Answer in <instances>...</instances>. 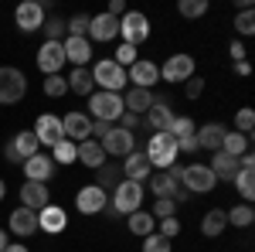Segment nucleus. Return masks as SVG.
<instances>
[{"label": "nucleus", "instance_id": "obj_58", "mask_svg": "<svg viewBox=\"0 0 255 252\" xmlns=\"http://www.w3.org/2000/svg\"><path fill=\"white\" fill-rule=\"evenodd\" d=\"M3 194H7V184H3V177H0V201H3Z\"/></svg>", "mask_w": 255, "mask_h": 252}, {"label": "nucleus", "instance_id": "obj_39", "mask_svg": "<svg viewBox=\"0 0 255 252\" xmlns=\"http://www.w3.org/2000/svg\"><path fill=\"white\" fill-rule=\"evenodd\" d=\"M177 10H180V17H204L208 14V0H180L177 3Z\"/></svg>", "mask_w": 255, "mask_h": 252}, {"label": "nucleus", "instance_id": "obj_34", "mask_svg": "<svg viewBox=\"0 0 255 252\" xmlns=\"http://www.w3.org/2000/svg\"><path fill=\"white\" fill-rule=\"evenodd\" d=\"M48 154H51V160H55V167H58V164H72V160H79V143H72V140L61 136Z\"/></svg>", "mask_w": 255, "mask_h": 252}, {"label": "nucleus", "instance_id": "obj_13", "mask_svg": "<svg viewBox=\"0 0 255 252\" xmlns=\"http://www.w3.org/2000/svg\"><path fill=\"white\" fill-rule=\"evenodd\" d=\"M89 44H106V41L119 38V20L113 17V14H96V17H89Z\"/></svg>", "mask_w": 255, "mask_h": 252}, {"label": "nucleus", "instance_id": "obj_29", "mask_svg": "<svg viewBox=\"0 0 255 252\" xmlns=\"http://www.w3.org/2000/svg\"><path fill=\"white\" fill-rule=\"evenodd\" d=\"M153 92H146V89H129L126 96H123V109L126 113H136V116H146V109L153 106Z\"/></svg>", "mask_w": 255, "mask_h": 252}, {"label": "nucleus", "instance_id": "obj_9", "mask_svg": "<svg viewBox=\"0 0 255 252\" xmlns=\"http://www.w3.org/2000/svg\"><path fill=\"white\" fill-rule=\"evenodd\" d=\"M126 82H133V89H146L153 92V85L160 82V65L150 58H136L129 68H126Z\"/></svg>", "mask_w": 255, "mask_h": 252}, {"label": "nucleus", "instance_id": "obj_7", "mask_svg": "<svg viewBox=\"0 0 255 252\" xmlns=\"http://www.w3.org/2000/svg\"><path fill=\"white\" fill-rule=\"evenodd\" d=\"M194 68H197L194 55H184V51H177V55H170V58L160 65V78H163V82H174V85H180V82L194 78Z\"/></svg>", "mask_w": 255, "mask_h": 252}, {"label": "nucleus", "instance_id": "obj_23", "mask_svg": "<svg viewBox=\"0 0 255 252\" xmlns=\"http://www.w3.org/2000/svg\"><path fill=\"white\" fill-rule=\"evenodd\" d=\"M20 205H24V208H31V212H41V208H48V205H51V191H48V184L27 181V184L20 188Z\"/></svg>", "mask_w": 255, "mask_h": 252}, {"label": "nucleus", "instance_id": "obj_20", "mask_svg": "<svg viewBox=\"0 0 255 252\" xmlns=\"http://www.w3.org/2000/svg\"><path fill=\"white\" fill-rule=\"evenodd\" d=\"M7 232H14L17 239H27V235L38 232V212H31V208H14L10 218H7Z\"/></svg>", "mask_w": 255, "mask_h": 252}, {"label": "nucleus", "instance_id": "obj_18", "mask_svg": "<svg viewBox=\"0 0 255 252\" xmlns=\"http://www.w3.org/2000/svg\"><path fill=\"white\" fill-rule=\"evenodd\" d=\"M61 133L72 143L92 140V119H89V113H68V116H61Z\"/></svg>", "mask_w": 255, "mask_h": 252}, {"label": "nucleus", "instance_id": "obj_52", "mask_svg": "<svg viewBox=\"0 0 255 252\" xmlns=\"http://www.w3.org/2000/svg\"><path fill=\"white\" fill-rule=\"evenodd\" d=\"M228 55L235 61H245V44H242V41H232V44H228Z\"/></svg>", "mask_w": 255, "mask_h": 252}, {"label": "nucleus", "instance_id": "obj_47", "mask_svg": "<svg viewBox=\"0 0 255 252\" xmlns=\"http://www.w3.org/2000/svg\"><path fill=\"white\" fill-rule=\"evenodd\" d=\"M153 218H174L177 215V205L170 201V198H153Z\"/></svg>", "mask_w": 255, "mask_h": 252}, {"label": "nucleus", "instance_id": "obj_2", "mask_svg": "<svg viewBox=\"0 0 255 252\" xmlns=\"http://www.w3.org/2000/svg\"><path fill=\"white\" fill-rule=\"evenodd\" d=\"M89 72H92V82L99 85V92H116V96H123V89H126V68H119L113 58H99Z\"/></svg>", "mask_w": 255, "mask_h": 252}, {"label": "nucleus", "instance_id": "obj_1", "mask_svg": "<svg viewBox=\"0 0 255 252\" xmlns=\"http://www.w3.org/2000/svg\"><path fill=\"white\" fill-rule=\"evenodd\" d=\"M113 201H109V208L116 212V218L119 215H133V212H139L143 208V198H146V188L143 184H136V181H119L116 188H113Z\"/></svg>", "mask_w": 255, "mask_h": 252}, {"label": "nucleus", "instance_id": "obj_36", "mask_svg": "<svg viewBox=\"0 0 255 252\" xmlns=\"http://www.w3.org/2000/svg\"><path fill=\"white\" fill-rule=\"evenodd\" d=\"M232 184L238 188L242 201H245V205H252V198H255V171H245V167H242V171L235 174V181H232Z\"/></svg>", "mask_w": 255, "mask_h": 252}, {"label": "nucleus", "instance_id": "obj_43", "mask_svg": "<svg viewBox=\"0 0 255 252\" xmlns=\"http://www.w3.org/2000/svg\"><path fill=\"white\" fill-rule=\"evenodd\" d=\"M235 31L242 34V38H249V34L255 31V14L252 10H238L235 14Z\"/></svg>", "mask_w": 255, "mask_h": 252}, {"label": "nucleus", "instance_id": "obj_49", "mask_svg": "<svg viewBox=\"0 0 255 252\" xmlns=\"http://www.w3.org/2000/svg\"><path fill=\"white\" fill-rule=\"evenodd\" d=\"M201 92H204V78H187V82H184V96L187 99H201Z\"/></svg>", "mask_w": 255, "mask_h": 252}, {"label": "nucleus", "instance_id": "obj_26", "mask_svg": "<svg viewBox=\"0 0 255 252\" xmlns=\"http://www.w3.org/2000/svg\"><path fill=\"white\" fill-rule=\"evenodd\" d=\"M228 133V126L225 123H204V126H197L194 136H197V147H204V150H221V140Z\"/></svg>", "mask_w": 255, "mask_h": 252}, {"label": "nucleus", "instance_id": "obj_56", "mask_svg": "<svg viewBox=\"0 0 255 252\" xmlns=\"http://www.w3.org/2000/svg\"><path fill=\"white\" fill-rule=\"evenodd\" d=\"M3 252H31V249H27V246H20V242H7V249H3Z\"/></svg>", "mask_w": 255, "mask_h": 252}, {"label": "nucleus", "instance_id": "obj_35", "mask_svg": "<svg viewBox=\"0 0 255 252\" xmlns=\"http://www.w3.org/2000/svg\"><path fill=\"white\" fill-rule=\"evenodd\" d=\"M96 174H99L96 188H102L106 194H109V191H113V188L119 184V181H123V171H119V164H102V167H99Z\"/></svg>", "mask_w": 255, "mask_h": 252}, {"label": "nucleus", "instance_id": "obj_32", "mask_svg": "<svg viewBox=\"0 0 255 252\" xmlns=\"http://www.w3.org/2000/svg\"><path fill=\"white\" fill-rule=\"evenodd\" d=\"M228 229V218L221 208H208V215H201V235H208V239H215Z\"/></svg>", "mask_w": 255, "mask_h": 252}, {"label": "nucleus", "instance_id": "obj_17", "mask_svg": "<svg viewBox=\"0 0 255 252\" xmlns=\"http://www.w3.org/2000/svg\"><path fill=\"white\" fill-rule=\"evenodd\" d=\"M20 167H24V177H27V181H38V184H48V181L55 177V171H58L55 160H51V154H41V150L34 157H27Z\"/></svg>", "mask_w": 255, "mask_h": 252}, {"label": "nucleus", "instance_id": "obj_51", "mask_svg": "<svg viewBox=\"0 0 255 252\" xmlns=\"http://www.w3.org/2000/svg\"><path fill=\"white\" fill-rule=\"evenodd\" d=\"M201 147H197V136H184V140H177V154H197Z\"/></svg>", "mask_w": 255, "mask_h": 252}, {"label": "nucleus", "instance_id": "obj_14", "mask_svg": "<svg viewBox=\"0 0 255 252\" xmlns=\"http://www.w3.org/2000/svg\"><path fill=\"white\" fill-rule=\"evenodd\" d=\"M150 191H153V198H170L174 205H180V201H187V198H191V191H184V184H177L167 171L150 174Z\"/></svg>", "mask_w": 255, "mask_h": 252}, {"label": "nucleus", "instance_id": "obj_40", "mask_svg": "<svg viewBox=\"0 0 255 252\" xmlns=\"http://www.w3.org/2000/svg\"><path fill=\"white\" fill-rule=\"evenodd\" d=\"M65 92H68L65 75H44V96H48V99H61Z\"/></svg>", "mask_w": 255, "mask_h": 252}, {"label": "nucleus", "instance_id": "obj_50", "mask_svg": "<svg viewBox=\"0 0 255 252\" xmlns=\"http://www.w3.org/2000/svg\"><path fill=\"white\" fill-rule=\"evenodd\" d=\"M139 123H143V116H136V113H123V116H119V126H123V130H129V133H136Z\"/></svg>", "mask_w": 255, "mask_h": 252}, {"label": "nucleus", "instance_id": "obj_4", "mask_svg": "<svg viewBox=\"0 0 255 252\" xmlns=\"http://www.w3.org/2000/svg\"><path fill=\"white\" fill-rule=\"evenodd\" d=\"M143 154H146V160H150V167L167 171L170 164H177V140L170 133H153Z\"/></svg>", "mask_w": 255, "mask_h": 252}, {"label": "nucleus", "instance_id": "obj_10", "mask_svg": "<svg viewBox=\"0 0 255 252\" xmlns=\"http://www.w3.org/2000/svg\"><path fill=\"white\" fill-rule=\"evenodd\" d=\"M41 147H38V140H34V133L31 130H20L17 136H10V143L3 147V157L10 160V164H24L27 157H34Z\"/></svg>", "mask_w": 255, "mask_h": 252}, {"label": "nucleus", "instance_id": "obj_53", "mask_svg": "<svg viewBox=\"0 0 255 252\" xmlns=\"http://www.w3.org/2000/svg\"><path fill=\"white\" fill-rule=\"evenodd\" d=\"M106 14H113V17H123V14H126V3H123V0H109V10H106Z\"/></svg>", "mask_w": 255, "mask_h": 252}, {"label": "nucleus", "instance_id": "obj_54", "mask_svg": "<svg viewBox=\"0 0 255 252\" xmlns=\"http://www.w3.org/2000/svg\"><path fill=\"white\" fill-rule=\"evenodd\" d=\"M109 130H113L109 123H99V119H92V140H96V136H99V140H102V136L109 133Z\"/></svg>", "mask_w": 255, "mask_h": 252}, {"label": "nucleus", "instance_id": "obj_12", "mask_svg": "<svg viewBox=\"0 0 255 252\" xmlns=\"http://www.w3.org/2000/svg\"><path fill=\"white\" fill-rule=\"evenodd\" d=\"M99 143H102L106 157H109V154H113V157H126V154H133V150H136V136L129 133V130H123V126H113V130L102 136Z\"/></svg>", "mask_w": 255, "mask_h": 252}, {"label": "nucleus", "instance_id": "obj_31", "mask_svg": "<svg viewBox=\"0 0 255 252\" xmlns=\"http://www.w3.org/2000/svg\"><path fill=\"white\" fill-rule=\"evenodd\" d=\"M221 150H225L228 157H242V154H249V150H252V136L238 133V130H228V133H225V140H221Z\"/></svg>", "mask_w": 255, "mask_h": 252}, {"label": "nucleus", "instance_id": "obj_22", "mask_svg": "<svg viewBox=\"0 0 255 252\" xmlns=\"http://www.w3.org/2000/svg\"><path fill=\"white\" fill-rule=\"evenodd\" d=\"M61 48H65V65L72 61L75 68H85L92 61V44H89V38H65Z\"/></svg>", "mask_w": 255, "mask_h": 252}, {"label": "nucleus", "instance_id": "obj_16", "mask_svg": "<svg viewBox=\"0 0 255 252\" xmlns=\"http://www.w3.org/2000/svg\"><path fill=\"white\" fill-rule=\"evenodd\" d=\"M14 24H17L24 34H31V31L44 27V7H41L38 0H24V3H17V10H14Z\"/></svg>", "mask_w": 255, "mask_h": 252}, {"label": "nucleus", "instance_id": "obj_11", "mask_svg": "<svg viewBox=\"0 0 255 252\" xmlns=\"http://www.w3.org/2000/svg\"><path fill=\"white\" fill-rule=\"evenodd\" d=\"M34 140H38V147H44V150H51L55 143H58L61 136V116H51V113H41L38 119H34Z\"/></svg>", "mask_w": 255, "mask_h": 252}, {"label": "nucleus", "instance_id": "obj_46", "mask_svg": "<svg viewBox=\"0 0 255 252\" xmlns=\"http://www.w3.org/2000/svg\"><path fill=\"white\" fill-rule=\"evenodd\" d=\"M235 126H238V133H245V136H252L255 130V113L245 106V109H238V116H235Z\"/></svg>", "mask_w": 255, "mask_h": 252}, {"label": "nucleus", "instance_id": "obj_25", "mask_svg": "<svg viewBox=\"0 0 255 252\" xmlns=\"http://www.w3.org/2000/svg\"><path fill=\"white\" fill-rule=\"evenodd\" d=\"M65 225H68V212L58 208V205H48V208H41V212H38V229H44L48 235L65 232Z\"/></svg>", "mask_w": 255, "mask_h": 252}, {"label": "nucleus", "instance_id": "obj_41", "mask_svg": "<svg viewBox=\"0 0 255 252\" xmlns=\"http://www.w3.org/2000/svg\"><path fill=\"white\" fill-rule=\"evenodd\" d=\"M194 119L191 116H174V123H170V136L174 140H184V136H194Z\"/></svg>", "mask_w": 255, "mask_h": 252}, {"label": "nucleus", "instance_id": "obj_48", "mask_svg": "<svg viewBox=\"0 0 255 252\" xmlns=\"http://www.w3.org/2000/svg\"><path fill=\"white\" fill-rule=\"evenodd\" d=\"M160 235L163 239H174V235H180V218H160Z\"/></svg>", "mask_w": 255, "mask_h": 252}, {"label": "nucleus", "instance_id": "obj_37", "mask_svg": "<svg viewBox=\"0 0 255 252\" xmlns=\"http://www.w3.org/2000/svg\"><path fill=\"white\" fill-rule=\"evenodd\" d=\"M225 218H228V225H235V229H249L252 225V218H255V212H252V205H235L232 212H225Z\"/></svg>", "mask_w": 255, "mask_h": 252}, {"label": "nucleus", "instance_id": "obj_44", "mask_svg": "<svg viewBox=\"0 0 255 252\" xmlns=\"http://www.w3.org/2000/svg\"><path fill=\"white\" fill-rule=\"evenodd\" d=\"M44 41H65V20L61 17L44 20Z\"/></svg>", "mask_w": 255, "mask_h": 252}, {"label": "nucleus", "instance_id": "obj_21", "mask_svg": "<svg viewBox=\"0 0 255 252\" xmlns=\"http://www.w3.org/2000/svg\"><path fill=\"white\" fill-rule=\"evenodd\" d=\"M123 160H126V164H119V171H123V177H126V181L143 184L146 177L153 174V167H150V160H146V154H143V150H133V154H126Z\"/></svg>", "mask_w": 255, "mask_h": 252}, {"label": "nucleus", "instance_id": "obj_33", "mask_svg": "<svg viewBox=\"0 0 255 252\" xmlns=\"http://www.w3.org/2000/svg\"><path fill=\"white\" fill-rule=\"evenodd\" d=\"M126 225H129V232H133V235H139V239H146V235L153 232V225H157V218H153L150 212H143V208H139V212L126 215Z\"/></svg>", "mask_w": 255, "mask_h": 252}, {"label": "nucleus", "instance_id": "obj_19", "mask_svg": "<svg viewBox=\"0 0 255 252\" xmlns=\"http://www.w3.org/2000/svg\"><path fill=\"white\" fill-rule=\"evenodd\" d=\"M106 205H109V194L102 191V188H96V184H85V188L75 194V208H79L82 215H102Z\"/></svg>", "mask_w": 255, "mask_h": 252}, {"label": "nucleus", "instance_id": "obj_6", "mask_svg": "<svg viewBox=\"0 0 255 252\" xmlns=\"http://www.w3.org/2000/svg\"><path fill=\"white\" fill-rule=\"evenodd\" d=\"M119 38L123 44H143V41L150 38V20L146 14H139V10H126L123 17H119Z\"/></svg>", "mask_w": 255, "mask_h": 252}, {"label": "nucleus", "instance_id": "obj_55", "mask_svg": "<svg viewBox=\"0 0 255 252\" xmlns=\"http://www.w3.org/2000/svg\"><path fill=\"white\" fill-rule=\"evenodd\" d=\"M235 72H238V75H249V72H252V65H249V61H235Z\"/></svg>", "mask_w": 255, "mask_h": 252}, {"label": "nucleus", "instance_id": "obj_3", "mask_svg": "<svg viewBox=\"0 0 255 252\" xmlns=\"http://www.w3.org/2000/svg\"><path fill=\"white\" fill-rule=\"evenodd\" d=\"M89 113H92L89 119H99V123H109L113 126L126 113L123 109V96H116V92H92L89 96Z\"/></svg>", "mask_w": 255, "mask_h": 252}, {"label": "nucleus", "instance_id": "obj_28", "mask_svg": "<svg viewBox=\"0 0 255 252\" xmlns=\"http://www.w3.org/2000/svg\"><path fill=\"white\" fill-rule=\"evenodd\" d=\"M79 164H85L89 171H99L106 164V150H102L99 140H82L79 143Z\"/></svg>", "mask_w": 255, "mask_h": 252}, {"label": "nucleus", "instance_id": "obj_8", "mask_svg": "<svg viewBox=\"0 0 255 252\" xmlns=\"http://www.w3.org/2000/svg\"><path fill=\"white\" fill-rule=\"evenodd\" d=\"M180 184H184V191H191V194H208V191H215L218 177L211 174L208 164H191V167H184Z\"/></svg>", "mask_w": 255, "mask_h": 252}, {"label": "nucleus", "instance_id": "obj_27", "mask_svg": "<svg viewBox=\"0 0 255 252\" xmlns=\"http://www.w3.org/2000/svg\"><path fill=\"white\" fill-rule=\"evenodd\" d=\"M208 167H211V174H215L218 181H235V174L242 171V167H238V157H228L225 150H215Z\"/></svg>", "mask_w": 255, "mask_h": 252}, {"label": "nucleus", "instance_id": "obj_57", "mask_svg": "<svg viewBox=\"0 0 255 252\" xmlns=\"http://www.w3.org/2000/svg\"><path fill=\"white\" fill-rule=\"evenodd\" d=\"M7 242H10V232H7V229H0V252L7 249Z\"/></svg>", "mask_w": 255, "mask_h": 252}, {"label": "nucleus", "instance_id": "obj_5", "mask_svg": "<svg viewBox=\"0 0 255 252\" xmlns=\"http://www.w3.org/2000/svg\"><path fill=\"white\" fill-rule=\"evenodd\" d=\"M24 92H27V75L20 68H14V65H3L0 68V102L14 106V102L24 99Z\"/></svg>", "mask_w": 255, "mask_h": 252}, {"label": "nucleus", "instance_id": "obj_15", "mask_svg": "<svg viewBox=\"0 0 255 252\" xmlns=\"http://www.w3.org/2000/svg\"><path fill=\"white\" fill-rule=\"evenodd\" d=\"M38 68L44 75H61V68H65V48H61V41H44L38 48Z\"/></svg>", "mask_w": 255, "mask_h": 252}, {"label": "nucleus", "instance_id": "obj_42", "mask_svg": "<svg viewBox=\"0 0 255 252\" xmlns=\"http://www.w3.org/2000/svg\"><path fill=\"white\" fill-rule=\"evenodd\" d=\"M136 58H139V51L133 48V44H119V48H116V55H113V61H116L119 68H129V65H133Z\"/></svg>", "mask_w": 255, "mask_h": 252}, {"label": "nucleus", "instance_id": "obj_24", "mask_svg": "<svg viewBox=\"0 0 255 252\" xmlns=\"http://www.w3.org/2000/svg\"><path fill=\"white\" fill-rule=\"evenodd\" d=\"M170 123H174V109H170L163 99H153V106L146 109V126H150V133H170Z\"/></svg>", "mask_w": 255, "mask_h": 252}, {"label": "nucleus", "instance_id": "obj_38", "mask_svg": "<svg viewBox=\"0 0 255 252\" xmlns=\"http://www.w3.org/2000/svg\"><path fill=\"white\" fill-rule=\"evenodd\" d=\"M89 34V14H75L72 20H65V38H85Z\"/></svg>", "mask_w": 255, "mask_h": 252}, {"label": "nucleus", "instance_id": "obj_30", "mask_svg": "<svg viewBox=\"0 0 255 252\" xmlns=\"http://www.w3.org/2000/svg\"><path fill=\"white\" fill-rule=\"evenodd\" d=\"M68 82V92H75V96H92L96 92V82H92V72L89 68H72V75L65 78Z\"/></svg>", "mask_w": 255, "mask_h": 252}, {"label": "nucleus", "instance_id": "obj_45", "mask_svg": "<svg viewBox=\"0 0 255 252\" xmlns=\"http://www.w3.org/2000/svg\"><path fill=\"white\" fill-rule=\"evenodd\" d=\"M143 252H170V239H163L160 232H150L143 239Z\"/></svg>", "mask_w": 255, "mask_h": 252}]
</instances>
